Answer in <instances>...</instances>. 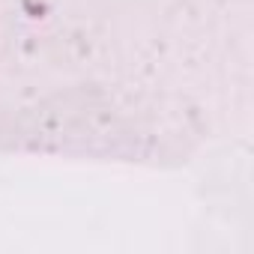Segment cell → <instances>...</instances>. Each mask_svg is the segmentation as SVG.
Here are the masks:
<instances>
[]
</instances>
